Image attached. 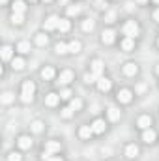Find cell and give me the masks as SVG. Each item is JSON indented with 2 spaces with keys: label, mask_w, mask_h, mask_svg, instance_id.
I'll list each match as a JSON object with an SVG mask.
<instances>
[{
  "label": "cell",
  "mask_w": 159,
  "mask_h": 161,
  "mask_svg": "<svg viewBox=\"0 0 159 161\" xmlns=\"http://www.w3.org/2000/svg\"><path fill=\"white\" fill-rule=\"evenodd\" d=\"M34 92H36L34 82H32V80H25V82H23V92H21L23 101H25V103H30L32 97H34Z\"/></svg>",
  "instance_id": "1"
},
{
  "label": "cell",
  "mask_w": 159,
  "mask_h": 161,
  "mask_svg": "<svg viewBox=\"0 0 159 161\" xmlns=\"http://www.w3.org/2000/svg\"><path fill=\"white\" fill-rule=\"evenodd\" d=\"M123 34H125L127 38H135V36L139 34V25H137L135 21H127V23L123 25Z\"/></svg>",
  "instance_id": "2"
},
{
  "label": "cell",
  "mask_w": 159,
  "mask_h": 161,
  "mask_svg": "<svg viewBox=\"0 0 159 161\" xmlns=\"http://www.w3.org/2000/svg\"><path fill=\"white\" fill-rule=\"evenodd\" d=\"M60 148H62V144L58 141H49L45 144V152H49V154H56V152H60Z\"/></svg>",
  "instance_id": "3"
},
{
  "label": "cell",
  "mask_w": 159,
  "mask_h": 161,
  "mask_svg": "<svg viewBox=\"0 0 159 161\" xmlns=\"http://www.w3.org/2000/svg\"><path fill=\"white\" fill-rule=\"evenodd\" d=\"M58 23H60V19H58L56 15H51V17L45 21V30H54V28H58Z\"/></svg>",
  "instance_id": "4"
},
{
  "label": "cell",
  "mask_w": 159,
  "mask_h": 161,
  "mask_svg": "<svg viewBox=\"0 0 159 161\" xmlns=\"http://www.w3.org/2000/svg\"><path fill=\"white\" fill-rule=\"evenodd\" d=\"M101 71H103V62L101 60H94L92 62V73L96 75V79H101Z\"/></svg>",
  "instance_id": "5"
},
{
  "label": "cell",
  "mask_w": 159,
  "mask_h": 161,
  "mask_svg": "<svg viewBox=\"0 0 159 161\" xmlns=\"http://www.w3.org/2000/svg\"><path fill=\"white\" fill-rule=\"evenodd\" d=\"M71 80H73V73H71L69 69H66V71L60 73V77H58V84H69Z\"/></svg>",
  "instance_id": "6"
},
{
  "label": "cell",
  "mask_w": 159,
  "mask_h": 161,
  "mask_svg": "<svg viewBox=\"0 0 159 161\" xmlns=\"http://www.w3.org/2000/svg\"><path fill=\"white\" fill-rule=\"evenodd\" d=\"M133 99V94L129 92V90H120L118 92V101L120 103H129Z\"/></svg>",
  "instance_id": "7"
},
{
  "label": "cell",
  "mask_w": 159,
  "mask_h": 161,
  "mask_svg": "<svg viewBox=\"0 0 159 161\" xmlns=\"http://www.w3.org/2000/svg\"><path fill=\"white\" fill-rule=\"evenodd\" d=\"M156 137H157V135H156V131H154V129H150V127H148V129H144V133H142V141H144V142H148V144H150V142H154V141H156Z\"/></svg>",
  "instance_id": "8"
},
{
  "label": "cell",
  "mask_w": 159,
  "mask_h": 161,
  "mask_svg": "<svg viewBox=\"0 0 159 161\" xmlns=\"http://www.w3.org/2000/svg\"><path fill=\"white\" fill-rule=\"evenodd\" d=\"M60 99H62V97H60L58 94H49V96L45 97V103H47L49 107H54V105H58Z\"/></svg>",
  "instance_id": "9"
},
{
  "label": "cell",
  "mask_w": 159,
  "mask_h": 161,
  "mask_svg": "<svg viewBox=\"0 0 159 161\" xmlns=\"http://www.w3.org/2000/svg\"><path fill=\"white\" fill-rule=\"evenodd\" d=\"M97 86H99L101 92H109V90H111V80L105 79V77H101V79H97Z\"/></svg>",
  "instance_id": "10"
},
{
  "label": "cell",
  "mask_w": 159,
  "mask_h": 161,
  "mask_svg": "<svg viewBox=\"0 0 159 161\" xmlns=\"http://www.w3.org/2000/svg\"><path fill=\"white\" fill-rule=\"evenodd\" d=\"M137 125H139L140 129H148V127L152 125V118H150V116H140L139 122H137Z\"/></svg>",
  "instance_id": "11"
},
{
  "label": "cell",
  "mask_w": 159,
  "mask_h": 161,
  "mask_svg": "<svg viewBox=\"0 0 159 161\" xmlns=\"http://www.w3.org/2000/svg\"><path fill=\"white\" fill-rule=\"evenodd\" d=\"M92 133H94V129H92V125H82L79 129V135L82 139H90L92 137Z\"/></svg>",
  "instance_id": "12"
},
{
  "label": "cell",
  "mask_w": 159,
  "mask_h": 161,
  "mask_svg": "<svg viewBox=\"0 0 159 161\" xmlns=\"http://www.w3.org/2000/svg\"><path fill=\"white\" fill-rule=\"evenodd\" d=\"M19 146H21L23 150H28V148L32 146V141H30V137H26V135L19 137Z\"/></svg>",
  "instance_id": "13"
},
{
  "label": "cell",
  "mask_w": 159,
  "mask_h": 161,
  "mask_svg": "<svg viewBox=\"0 0 159 161\" xmlns=\"http://www.w3.org/2000/svg\"><path fill=\"white\" fill-rule=\"evenodd\" d=\"M101 41L107 43V45L112 43V41H114V32H112V30H105V32L101 34Z\"/></svg>",
  "instance_id": "14"
},
{
  "label": "cell",
  "mask_w": 159,
  "mask_h": 161,
  "mask_svg": "<svg viewBox=\"0 0 159 161\" xmlns=\"http://www.w3.org/2000/svg\"><path fill=\"white\" fill-rule=\"evenodd\" d=\"M105 127H107V125H105V122H103V120H96L94 124H92L94 133H103V131H105Z\"/></svg>",
  "instance_id": "15"
},
{
  "label": "cell",
  "mask_w": 159,
  "mask_h": 161,
  "mask_svg": "<svg viewBox=\"0 0 159 161\" xmlns=\"http://www.w3.org/2000/svg\"><path fill=\"white\" fill-rule=\"evenodd\" d=\"M125 156H127V158H131V159H133V158H137V156H139V148H137L135 144H129V146L125 148Z\"/></svg>",
  "instance_id": "16"
},
{
  "label": "cell",
  "mask_w": 159,
  "mask_h": 161,
  "mask_svg": "<svg viewBox=\"0 0 159 161\" xmlns=\"http://www.w3.org/2000/svg\"><path fill=\"white\" fill-rule=\"evenodd\" d=\"M25 9H26V4L23 0H17L13 4V13H25Z\"/></svg>",
  "instance_id": "17"
},
{
  "label": "cell",
  "mask_w": 159,
  "mask_h": 161,
  "mask_svg": "<svg viewBox=\"0 0 159 161\" xmlns=\"http://www.w3.org/2000/svg\"><path fill=\"white\" fill-rule=\"evenodd\" d=\"M123 73H125V75H129V77H131V75H135V73H137V66H135L133 62L125 64V66H123Z\"/></svg>",
  "instance_id": "18"
},
{
  "label": "cell",
  "mask_w": 159,
  "mask_h": 161,
  "mask_svg": "<svg viewBox=\"0 0 159 161\" xmlns=\"http://www.w3.org/2000/svg\"><path fill=\"white\" fill-rule=\"evenodd\" d=\"M41 77H43L45 80H51L52 77H54V69H52L51 66H47V68H45V69L41 71Z\"/></svg>",
  "instance_id": "19"
},
{
  "label": "cell",
  "mask_w": 159,
  "mask_h": 161,
  "mask_svg": "<svg viewBox=\"0 0 159 161\" xmlns=\"http://www.w3.org/2000/svg\"><path fill=\"white\" fill-rule=\"evenodd\" d=\"M11 54H13V49H11L9 45H4V47H2V60H9Z\"/></svg>",
  "instance_id": "20"
},
{
  "label": "cell",
  "mask_w": 159,
  "mask_h": 161,
  "mask_svg": "<svg viewBox=\"0 0 159 161\" xmlns=\"http://www.w3.org/2000/svg\"><path fill=\"white\" fill-rule=\"evenodd\" d=\"M135 47V41H133V38H125V40L122 41V49L123 51H131Z\"/></svg>",
  "instance_id": "21"
},
{
  "label": "cell",
  "mask_w": 159,
  "mask_h": 161,
  "mask_svg": "<svg viewBox=\"0 0 159 161\" xmlns=\"http://www.w3.org/2000/svg\"><path fill=\"white\" fill-rule=\"evenodd\" d=\"M54 51H56L58 54H66V53H69V45H66V43H56Z\"/></svg>",
  "instance_id": "22"
},
{
  "label": "cell",
  "mask_w": 159,
  "mask_h": 161,
  "mask_svg": "<svg viewBox=\"0 0 159 161\" xmlns=\"http://www.w3.org/2000/svg\"><path fill=\"white\" fill-rule=\"evenodd\" d=\"M109 118H111L112 122L120 120V109H116V107H111V109H109Z\"/></svg>",
  "instance_id": "23"
},
{
  "label": "cell",
  "mask_w": 159,
  "mask_h": 161,
  "mask_svg": "<svg viewBox=\"0 0 159 161\" xmlns=\"http://www.w3.org/2000/svg\"><path fill=\"white\" fill-rule=\"evenodd\" d=\"M11 68L13 69H23L25 68V60L23 58H13L11 60Z\"/></svg>",
  "instance_id": "24"
},
{
  "label": "cell",
  "mask_w": 159,
  "mask_h": 161,
  "mask_svg": "<svg viewBox=\"0 0 159 161\" xmlns=\"http://www.w3.org/2000/svg\"><path fill=\"white\" fill-rule=\"evenodd\" d=\"M30 127H32V131H34V133H41V131H43V122L34 120L32 124H30Z\"/></svg>",
  "instance_id": "25"
},
{
  "label": "cell",
  "mask_w": 159,
  "mask_h": 161,
  "mask_svg": "<svg viewBox=\"0 0 159 161\" xmlns=\"http://www.w3.org/2000/svg\"><path fill=\"white\" fill-rule=\"evenodd\" d=\"M69 26H71V25H69V21L60 19V23H58V30H60V32H68V30H69Z\"/></svg>",
  "instance_id": "26"
},
{
  "label": "cell",
  "mask_w": 159,
  "mask_h": 161,
  "mask_svg": "<svg viewBox=\"0 0 159 161\" xmlns=\"http://www.w3.org/2000/svg\"><path fill=\"white\" fill-rule=\"evenodd\" d=\"M79 51H80V43H79L77 40H75V41H71V43H69V53H73V54H77Z\"/></svg>",
  "instance_id": "27"
},
{
  "label": "cell",
  "mask_w": 159,
  "mask_h": 161,
  "mask_svg": "<svg viewBox=\"0 0 159 161\" xmlns=\"http://www.w3.org/2000/svg\"><path fill=\"white\" fill-rule=\"evenodd\" d=\"M69 107H71L73 111H79L80 107H82V101H80L79 97H75V99H71V101H69Z\"/></svg>",
  "instance_id": "28"
},
{
  "label": "cell",
  "mask_w": 159,
  "mask_h": 161,
  "mask_svg": "<svg viewBox=\"0 0 159 161\" xmlns=\"http://www.w3.org/2000/svg\"><path fill=\"white\" fill-rule=\"evenodd\" d=\"M82 30L92 32V30H94V21H92V19H86V21L82 23Z\"/></svg>",
  "instance_id": "29"
},
{
  "label": "cell",
  "mask_w": 159,
  "mask_h": 161,
  "mask_svg": "<svg viewBox=\"0 0 159 161\" xmlns=\"http://www.w3.org/2000/svg\"><path fill=\"white\" fill-rule=\"evenodd\" d=\"M0 99H2V103H6V105H8V103H11V101H13V94H11V92H4Z\"/></svg>",
  "instance_id": "30"
},
{
  "label": "cell",
  "mask_w": 159,
  "mask_h": 161,
  "mask_svg": "<svg viewBox=\"0 0 159 161\" xmlns=\"http://www.w3.org/2000/svg\"><path fill=\"white\" fill-rule=\"evenodd\" d=\"M17 49H19L21 53H30V43H28V41H21Z\"/></svg>",
  "instance_id": "31"
},
{
  "label": "cell",
  "mask_w": 159,
  "mask_h": 161,
  "mask_svg": "<svg viewBox=\"0 0 159 161\" xmlns=\"http://www.w3.org/2000/svg\"><path fill=\"white\" fill-rule=\"evenodd\" d=\"M11 23L13 25H21L23 23V13H13L11 15Z\"/></svg>",
  "instance_id": "32"
},
{
  "label": "cell",
  "mask_w": 159,
  "mask_h": 161,
  "mask_svg": "<svg viewBox=\"0 0 159 161\" xmlns=\"http://www.w3.org/2000/svg\"><path fill=\"white\" fill-rule=\"evenodd\" d=\"M79 11H80L79 6H69V8H68V15H71V17H73V15H79Z\"/></svg>",
  "instance_id": "33"
},
{
  "label": "cell",
  "mask_w": 159,
  "mask_h": 161,
  "mask_svg": "<svg viewBox=\"0 0 159 161\" xmlns=\"http://www.w3.org/2000/svg\"><path fill=\"white\" fill-rule=\"evenodd\" d=\"M36 43L38 45H47V36L45 34H38L36 36Z\"/></svg>",
  "instance_id": "34"
},
{
  "label": "cell",
  "mask_w": 159,
  "mask_h": 161,
  "mask_svg": "<svg viewBox=\"0 0 159 161\" xmlns=\"http://www.w3.org/2000/svg\"><path fill=\"white\" fill-rule=\"evenodd\" d=\"M71 114H73V109L71 107H64L62 109V116L64 118H71Z\"/></svg>",
  "instance_id": "35"
},
{
  "label": "cell",
  "mask_w": 159,
  "mask_h": 161,
  "mask_svg": "<svg viewBox=\"0 0 159 161\" xmlns=\"http://www.w3.org/2000/svg\"><path fill=\"white\" fill-rule=\"evenodd\" d=\"M60 97H62V99H69V97H71V92H69L68 88H64V90L60 92Z\"/></svg>",
  "instance_id": "36"
},
{
  "label": "cell",
  "mask_w": 159,
  "mask_h": 161,
  "mask_svg": "<svg viewBox=\"0 0 159 161\" xmlns=\"http://www.w3.org/2000/svg\"><path fill=\"white\" fill-rule=\"evenodd\" d=\"M94 80H96V75L94 73H86L84 75V82H94Z\"/></svg>",
  "instance_id": "37"
},
{
  "label": "cell",
  "mask_w": 159,
  "mask_h": 161,
  "mask_svg": "<svg viewBox=\"0 0 159 161\" xmlns=\"http://www.w3.org/2000/svg\"><path fill=\"white\" fill-rule=\"evenodd\" d=\"M8 161H21V156L13 152V154H9V156H8Z\"/></svg>",
  "instance_id": "38"
},
{
  "label": "cell",
  "mask_w": 159,
  "mask_h": 161,
  "mask_svg": "<svg viewBox=\"0 0 159 161\" xmlns=\"http://www.w3.org/2000/svg\"><path fill=\"white\" fill-rule=\"evenodd\" d=\"M144 90H146V84H144V82L137 84V92H144Z\"/></svg>",
  "instance_id": "39"
},
{
  "label": "cell",
  "mask_w": 159,
  "mask_h": 161,
  "mask_svg": "<svg viewBox=\"0 0 159 161\" xmlns=\"http://www.w3.org/2000/svg\"><path fill=\"white\" fill-rule=\"evenodd\" d=\"M112 21H114V13H109L107 15V23H112Z\"/></svg>",
  "instance_id": "40"
},
{
  "label": "cell",
  "mask_w": 159,
  "mask_h": 161,
  "mask_svg": "<svg viewBox=\"0 0 159 161\" xmlns=\"http://www.w3.org/2000/svg\"><path fill=\"white\" fill-rule=\"evenodd\" d=\"M154 19L159 23V9H156V11H154Z\"/></svg>",
  "instance_id": "41"
},
{
  "label": "cell",
  "mask_w": 159,
  "mask_h": 161,
  "mask_svg": "<svg viewBox=\"0 0 159 161\" xmlns=\"http://www.w3.org/2000/svg\"><path fill=\"white\" fill-rule=\"evenodd\" d=\"M49 161H62V158H51Z\"/></svg>",
  "instance_id": "42"
},
{
  "label": "cell",
  "mask_w": 159,
  "mask_h": 161,
  "mask_svg": "<svg viewBox=\"0 0 159 161\" xmlns=\"http://www.w3.org/2000/svg\"><path fill=\"white\" fill-rule=\"evenodd\" d=\"M137 2H139V4H144V2H146V0H137Z\"/></svg>",
  "instance_id": "43"
},
{
  "label": "cell",
  "mask_w": 159,
  "mask_h": 161,
  "mask_svg": "<svg viewBox=\"0 0 159 161\" xmlns=\"http://www.w3.org/2000/svg\"><path fill=\"white\" fill-rule=\"evenodd\" d=\"M0 2H2V4H6V2H8V0H0Z\"/></svg>",
  "instance_id": "44"
},
{
  "label": "cell",
  "mask_w": 159,
  "mask_h": 161,
  "mask_svg": "<svg viewBox=\"0 0 159 161\" xmlns=\"http://www.w3.org/2000/svg\"><path fill=\"white\" fill-rule=\"evenodd\" d=\"M156 71H157V73H159V66H157V68H156Z\"/></svg>",
  "instance_id": "45"
},
{
  "label": "cell",
  "mask_w": 159,
  "mask_h": 161,
  "mask_svg": "<svg viewBox=\"0 0 159 161\" xmlns=\"http://www.w3.org/2000/svg\"><path fill=\"white\" fill-rule=\"evenodd\" d=\"M43 2H51V0H43Z\"/></svg>",
  "instance_id": "46"
},
{
  "label": "cell",
  "mask_w": 159,
  "mask_h": 161,
  "mask_svg": "<svg viewBox=\"0 0 159 161\" xmlns=\"http://www.w3.org/2000/svg\"><path fill=\"white\" fill-rule=\"evenodd\" d=\"M156 2H157V4H159V0H156Z\"/></svg>",
  "instance_id": "47"
},
{
  "label": "cell",
  "mask_w": 159,
  "mask_h": 161,
  "mask_svg": "<svg viewBox=\"0 0 159 161\" xmlns=\"http://www.w3.org/2000/svg\"><path fill=\"white\" fill-rule=\"evenodd\" d=\"M157 43H159V40H157Z\"/></svg>",
  "instance_id": "48"
}]
</instances>
